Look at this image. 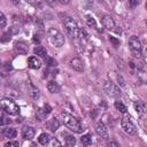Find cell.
Masks as SVG:
<instances>
[{
	"instance_id": "obj_1",
	"label": "cell",
	"mask_w": 147,
	"mask_h": 147,
	"mask_svg": "<svg viewBox=\"0 0 147 147\" xmlns=\"http://www.w3.org/2000/svg\"><path fill=\"white\" fill-rule=\"evenodd\" d=\"M63 24L64 28L67 29V31L75 38H83L84 37V32L83 30H80L77 25V23L74 21V18L69 17V16H64L63 18Z\"/></svg>"
},
{
	"instance_id": "obj_2",
	"label": "cell",
	"mask_w": 147,
	"mask_h": 147,
	"mask_svg": "<svg viewBox=\"0 0 147 147\" xmlns=\"http://www.w3.org/2000/svg\"><path fill=\"white\" fill-rule=\"evenodd\" d=\"M61 117H62V119H63L64 125H65L68 129H70L71 131L76 132V133H80V132L83 131V127H82L79 121H78L77 118H75L72 115H70V114H68V113H62V114H61Z\"/></svg>"
},
{
	"instance_id": "obj_3",
	"label": "cell",
	"mask_w": 147,
	"mask_h": 147,
	"mask_svg": "<svg viewBox=\"0 0 147 147\" xmlns=\"http://www.w3.org/2000/svg\"><path fill=\"white\" fill-rule=\"evenodd\" d=\"M47 37L49 42L55 47H61L64 44V36L55 28H49L47 30Z\"/></svg>"
},
{
	"instance_id": "obj_4",
	"label": "cell",
	"mask_w": 147,
	"mask_h": 147,
	"mask_svg": "<svg viewBox=\"0 0 147 147\" xmlns=\"http://www.w3.org/2000/svg\"><path fill=\"white\" fill-rule=\"evenodd\" d=\"M1 108L3 111H6L9 115H17L20 111L18 106L11 99H8V98H5L1 100Z\"/></svg>"
},
{
	"instance_id": "obj_5",
	"label": "cell",
	"mask_w": 147,
	"mask_h": 147,
	"mask_svg": "<svg viewBox=\"0 0 147 147\" xmlns=\"http://www.w3.org/2000/svg\"><path fill=\"white\" fill-rule=\"evenodd\" d=\"M129 46H130L131 53H132V55L134 57H137V59L141 57L142 49H141V44H140V40L138 39V37L131 36L130 39H129Z\"/></svg>"
},
{
	"instance_id": "obj_6",
	"label": "cell",
	"mask_w": 147,
	"mask_h": 147,
	"mask_svg": "<svg viewBox=\"0 0 147 147\" xmlns=\"http://www.w3.org/2000/svg\"><path fill=\"white\" fill-rule=\"evenodd\" d=\"M102 88L110 96H114V98L121 96V90L114 83H111V82H105L103 85H102Z\"/></svg>"
},
{
	"instance_id": "obj_7",
	"label": "cell",
	"mask_w": 147,
	"mask_h": 147,
	"mask_svg": "<svg viewBox=\"0 0 147 147\" xmlns=\"http://www.w3.org/2000/svg\"><path fill=\"white\" fill-rule=\"evenodd\" d=\"M121 125H122V127H123V130L127 133V134H130V136H133V134H136V132H137V129H136V126H134V124L130 121V118H129V116H124V117H122V121H121Z\"/></svg>"
},
{
	"instance_id": "obj_8",
	"label": "cell",
	"mask_w": 147,
	"mask_h": 147,
	"mask_svg": "<svg viewBox=\"0 0 147 147\" xmlns=\"http://www.w3.org/2000/svg\"><path fill=\"white\" fill-rule=\"evenodd\" d=\"M95 131H96V133H98L100 137H102V138H105V139H107V138L109 137V134H108V129H107V126L103 124V122H101V121L96 122V124H95Z\"/></svg>"
},
{
	"instance_id": "obj_9",
	"label": "cell",
	"mask_w": 147,
	"mask_h": 147,
	"mask_svg": "<svg viewBox=\"0 0 147 147\" xmlns=\"http://www.w3.org/2000/svg\"><path fill=\"white\" fill-rule=\"evenodd\" d=\"M34 133H36V131H34V127H32V126L24 125L22 127V137L25 140H31L34 137Z\"/></svg>"
},
{
	"instance_id": "obj_10",
	"label": "cell",
	"mask_w": 147,
	"mask_h": 147,
	"mask_svg": "<svg viewBox=\"0 0 147 147\" xmlns=\"http://www.w3.org/2000/svg\"><path fill=\"white\" fill-rule=\"evenodd\" d=\"M102 24H103V26H105L106 29H108V30H114V28H115V21H114L113 17L109 16V15H105V16L102 17Z\"/></svg>"
},
{
	"instance_id": "obj_11",
	"label": "cell",
	"mask_w": 147,
	"mask_h": 147,
	"mask_svg": "<svg viewBox=\"0 0 147 147\" xmlns=\"http://www.w3.org/2000/svg\"><path fill=\"white\" fill-rule=\"evenodd\" d=\"M14 48H15V52H17L18 54H26L28 51H29V46L25 42H23V41L16 42L15 46H14Z\"/></svg>"
},
{
	"instance_id": "obj_12",
	"label": "cell",
	"mask_w": 147,
	"mask_h": 147,
	"mask_svg": "<svg viewBox=\"0 0 147 147\" xmlns=\"http://www.w3.org/2000/svg\"><path fill=\"white\" fill-rule=\"evenodd\" d=\"M28 63H29V68H31V69H39L40 67H41V61L37 57V56H31V57H29V60H28Z\"/></svg>"
},
{
	"instance_id": "obj_13",
	"label": "cell",
	"mask_w": 147,
	"mask_h": 147,
	"mask_svg": "<svg viewBox=\"0 0 147 147\" xmlns=\"http://www.w3.org/2000/svg\"><path fill=\"white\" fill-rule=\"evenodd\" d=\"M70 65H71V68L74 69V70H76V71H83L84 70V65H83V62L80 61V59H77V57H75V59H72L71 61H70Z\"/></svg>"
},
{
	"instance_id": "obj_14",
	"label": "cell",
	"mask_w": 147,
	"mask_h": 147,
	"mask_svg": "<svg viewBox=\"0 0 147 147\" xmlns=\"http://www.w3.org/2000/svg\"><path fill=\"white\" fill-rule=\"evenodd\" d=\"M2 134H3V137H5V138L11 139V138H15V137H16L17 131H16L14 127H7V129H3Z\"/></svg>"
},
{
	"instance_id": "obj_15",
	"label": "cell",
	"mask_w": 147,
	"mask_h": 147,
	"mask_svg": "<svg viewBox=\"0 0 147 147\" xmlns=\"http://www.w3.org/2000/svg\"><path fill=\"white\" fill-rule=\"evenodd\" d=\"M38 141H39V144L40 145H44V146H46L49 141H51V136L48 134V133H41L40 136H39V138H38Z\"/></svg>"
},
{
	"instance_id": "obj_16",
	"label": "cell",
	"mask_w": 147,
	"mask_h": 147,
	"mask_svg": "<svg viewBox=\"0 0 147 147\" xmlns=\"http://www.w3.org/2000/svg\"><path fill=\"white\" fill-rule=\"evenodd\" d=\"M33 52H34L36 55H38L40 57H45L47 55V51H46V48L44 46H36L34 49H33Z\"/></svg>"
},
{
	"instance_id": "obj_17",
	"label": "cell",
	"mask_w": 147,
	"mask_h": 147,
	"mask_svg": "<svg viewBox=\"0 0 147 147\" xmlns=\"http://www.w3.org/2000/svg\"><path fill=\"white\" fill-rule=\"evenodd\" d=\"M134 109L138 113V115H144L145 114V106L140 101H134Z\"/></svg>"
},
{
	"instance_id": "obj_18",
	"label": "cell",
	"mask_w": 147,
	"mask_h": 147,
	"mask_svg": "<svg viewBox=\"0 0 147 147\" xmlns=\"http://www.w3.org/2000/svg\"><path fill=\"white\" fill-rule=\"evenodd\" d=\"M63 136L65 137V138H64V140H65V144H67L68 146H70V147L75 146V144H76V139H75V137H74V136L68 134V133H63Z\"/></svg>"
},
{
	"instance_id": "obj_19",
	"label": "cell",
	"mask_w": 147,
	"mask_h": 147,
	"mask_svg": "<svg viewBox=\"0 0 147 147\" xmlns=\"http://www.w3.org/2000/svg\"><path fill=\"white\" fill-rule=\"evenodd\" d=\"M47 90H48L51 93H56V92H59L60 87H59V85H57L55 82H48V84H47Z\"/></svg>"
},
{
	"instance_id": "obj_20",
	"label": "cell",
	"mask_w": 147,
	"mask_h": 147,
	"mask_svg": "<svg viewBox=\"0 0 147 147\" xmlns=\"http://www.w3.org/2000/svg\"><path fill=\"white\" fill-rule=\"evenodd\" d=\"M46 115H47V113H46L45 109H42V108H38L37 111H36V118H37L38 121H44L45 117H46Z\"/></svg>"
},
{
	"instance_id": "obj_21",
	"label": "cell",
	"mask_w": 147,
	"mask_h": 147,
	"mask_svg": "<svg viewBox=\"0 0 147 147\" xmlns=\"http://www.w3.org/2000/svg\"><path fill=\"white\" fill-rule=\"evenodd\" d=\"M48 125H49V129H51L52 131H56V130L59 129V126H60V123H59V121L54 117V118H52V119L49 121Z\"/></svg>"
},
{
	"instance_id": "obj_22",
	"label": "cell",
	"mask_w": 147,
	"mask_h": 147,
	"mask_svg": "<svg viewBox=\"0 0 147 147\" xmlns=\"http://www.w3.org/2000/svg\"><path fill=\"white\" fill-rule=\"evenodd\" d=\"M115 108H116L118 111L123 113V114H125V113H126V110H127L126 106H125V105H123L121 101H116V102H115Z\"/></svg>"
},
{
	"instance_id": "obj_23",
	"label": "cell",
	"mask_w": 147,
	"mask_h": 147,
	"mask_svg": "<svg viewBox=\"0 0 147 147\" xmlns=\"http://www.w3.org/2000/svg\"><path fill=\"white\" fill-rule=\"evenodd\" d=\"M86 23H87V25L88 26H91V28H93V29H96V21H95V18L94 17H92V16H86Z\"/></svg>"
},
{
	"instance_id": "obj_24",
	"label": "cell",
	"mask_w": 147,
	"mask_h": 147,
	"mask_svg": "<svg viewBox=\"0 0 147 147\" xmlns=\"http://www.w3.org/2000/svg\"><path fill=\"white\" fill-rule=\"evenodd\" d=\"M80 141H82V144H83V145L88 146V145H91V144H92V138H91V136H90V134H84V136L80 138Z\"/></svg>"
},
{
	"instance_id": "obj_25",
	"label": "cell",
	"mask_w": 147,
	"mask_h": 147,
	"mask_svg": "<svg viewBox=\"0 0 147 147\" xmlns=\"http://www.w3.org/2000/svg\"><path fill=\"white\" fill-rule=\"evenodd\" d=\"M18 146H20V144L16 140H9L8 142H6L3 145V147H18Z\"/></svg>"
},
{
	"instance_id": "obj_26",
	"label": "cell",
	"mask_w": 147,
	"mask_h": 147,
	"mask_svg": "<svg viewBox=\"0 0 147 147\" xmlns=\"http://www.w3.org/2000/svg\"><path fill=\"white\" fill-rule=\"evenodd\" d=\"M10 36H11V33H10L9 31L5 32V33L2 34V37H1V41H2V42H7V41H9V40H10Z\"/></svg>"
},
{
	"instance_id": "obj_27",
	"label": "cell",
	"mask_w": 147,
	"mask_h": 147,
	"mask_svg": "<svg viewBox=\"0 0 147 147\" xmlns=\"http://www.w3.org/2000/svg\"><path fill=\"white\" fill-rule=\"evenodd\" d=\"M46 64L48 65V67H55L57 63H56V61L53 59V57H46Z\"/></svg>"
},
{
	"instance_id": "obj_28",
	"label": "cell",
	"mask_w": 147,
	"mask_h": 147,
	"mask_svg": "<svg viewBox=\"0 0 147 147\" xmlns=\"http://www.w3.org/2000/svg\"><path fill=\"white\" fill-rule=\"evenodd\" d=\"M6 22H7L6 16L3 15V13H0V26L1 28H5L6 26Z\"/></svg>"
},
{
	"instance_id": "obj_29",
	"label": "cell",
	"mask_w": 147,
	"mask_h": 147,
	"mask_svg": "<svg viewBox=\"0 0 147 147\" xmlns=\"http://www.w3.org/2000/svg\"><path fill=\"white\" fill-rule=\"evenodd\" d=\"M30 94H31V96H32L33 99H37V98H39V91H38L37 88H34V87H32V90H31Z\"/></svg>"
},
{
	"instance_id": "obj_30",
	"label": "cell",
	"mask_w": 147,
	"mask_h": 147,
	"mask_svg": "<svg viewBox=\"0 0 147 147\" xmlns=\"http://www.w3.org/2000/svg\"><path fill=\"white\" fill-rule=\"evenodd\" d=\"M109 40H110V42H111L115 47H117V46L119 45V40H118V39H116V38H115V37H113V36H110V37H109Z\"/></svg>"
},
{
	"instance_id": "obj_31",
	"label": "cell",
	"mask_w": 147,
	"mask_h": 147,
	"mask_svg": "<svg viewBox=\"0 0 147 147\" xmlns=\"http://www.w3.org/2000/svg\"><path fill=\"white\" fill-rule=\"evenodd\" d=\"M10 122H11V121H10L9 118L5 117V116H3V114L1 115V125H2V126H3V125H6V124H10Z\"/></svg>"
},
{
	"instance_id": "obj_32",
	"label": "cell",
	"mask_w": 147,
	"mask_h": 147,
	"mask_svg": "<svg viewBox=\"0 0 147 147\" xmlns=\"http://www.w3.org/2000/svg\"><path fill=\"white\" fill-rule=\"evenodd\" d=\"M139 3H140V1H139V0H131V1H129V5H130V7H131V8L137 7Z\"/></svg>"
},
{
	"instance_id": "obj_33",
	"label": "cell",
	"mask_w": 147,
	"mask_h": 147,
	"mask_svg": "<svg viewBox=\"0 0 147 147\" xmlns=\"http://www.w3.org/2000/svg\"><path fill=\"white\" fill-rule=\"evenodd\" d=\"M18 31H20V30H18V28H17V26H15V25H13V26H11V28L9 29V32H10L11 34L18 33Z\"/></svg>"
},
{
	"instance_id": "obj_34",
	"label": "cell",
	"mask_w": 147,
	"mask_h": 147,
	"mask_svg": "<svg viewBox=\"0 0 147 147\" xmlns=\"http://www.w3.org/2000/svg\"><path fill=\"white\" fill-rule=\"evenodd\" d=\"M117 79H118V84L121 85V86H124L125 85V83H124V79H123V77L119 75V76H117Z\"/></svg>"
},
{
	"instance_id": "obj_35",
	"label": "cell",
	"mask_w": 147,
	"mask_h": 147,
	"mask_svg": "<svg viewBox=\"0 0 147 147\" xmlns=\"http://www.w3.org/2000/svg\"><path fill=\"white\" fill-rule=\"evenodd\" d=\"M44 109H45V111H46L47 114H49V113L52 111V108H51L49 105H45V108H44Z\"/></svg>"
},
{
	"instance_id": "obj_36",
	"label": "cell",
	"mask_w": 147,
	"mask_h": 147,
	"mask_svg": "<svg viewBox=\"0 0 147 147\" xmlns=\"http://www.w3.org/2000/svg\"><path fill=\"white\" fill-rule=\"evenodd\" d=\"M108 146H109V147H119L116 141H110V142L108 144Z\"/></svg>"
},
{
	"instance_id": "obj_37",
	"label": "cell",
	"mask_w": 147,
	"mask_h": 147,
	"mask_svg": "<svg viewBox=\"0 0 147 147\" xmlns=\"http://www.w3.org/2000/svg\"><path fill=\"white\" fill-rule=\"evenodd\" d=\"M37 37H38V34H34V36H33V39H32V40H33L34 42H36V41H37V42H39V41H40V39H39V38H37Z\"/></svg>"
},
{
	"instance_id": "obj_38",
	"label": "cell",
	"mask_w": 147,
	"mask_h": 147,
	"mask_svg": "<svg viewBox=\"0 0 147 147\" xmlns=\"http://www.w3.org/2000/svg\"><path fill=\"white\" fill-rule=\"evenodd\" d=\"M145 61L147 63V47H146V51H145Z\"/></svg>"
},
{
	"instance_id": "obj_39",
	"label": "cell",
	"mask_w": 147,
	"mask_h": 147,
	"mask_svg": "<svg viewBox=\"0 0 147 147\" xmlns=\"http://www.w3.org/2000/svg\"><path fill=\"white\" fill-rule=\"evenodd\" d=\"M30 147H36V145H34V144H32V145H31Z\"/></svg>"
},
{
	"instance_id": "obj_40",
	"label": "cell",
	"mask_w": 147,
	"mask_h": 147,
	"mask_svg": "<svg viewBox=\"0 0 147 147\" xmlns=\"http://www.w3.org/2000/svg\"><path fill=\"white\" fill-rule=\"evenodd\" d=\"M146 9H147V2H146Z\"/></svg>"
},
{
	"instance_id": "obj_41",
	"label": "cell",
	"mask_w": 147,
	"mask_h": 147,
	"mask_svg": "<svg viewBox=\"0 0 147 147\" xmlns=\"http://www.w3.org/2000/svg\"><path fill=\"white\" fill-rule=\"evenodd\" d=\"M146 26H147V21H146Z\"/></svg>"
}]
</instances>
